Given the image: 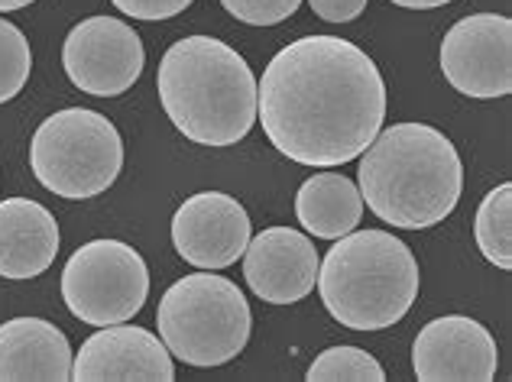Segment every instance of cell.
Masks as SVG:
<instances>
[{
	"label": "cell",
	"mask_w": 512,
	"mask_h": 382,
	"mask_svg": "<svg viewBox=\"0 0 512 382\" xmlns=\"http://www.w3.org/2000/svg\"><path fill=\"white\" fill-rule=\"evenodd\" d=\"M256 120L269 143L299 166H344L383 130V75L341 36L295 39L256 81Z\"/></svg>",
	"instance_id": "obj_1"
},
{
	"label": "cell",
	"mask_w": 512,
	"mask_h": 382,
	"mask_svg": "<svg viewBox=\"0 0 512 382\" xmlns=\"http://www.w3.org/2000/svg\"><path fill=\"white\" fill-rule=\"evenodd\" d=\"M357 188L383 224L425 230L448 217L464 191L454 143L428 124H393L360 153Z\"/></svg>",
	"instance_id": "obj_2"
},
{
	"label": "cell",
	"mask_w": 512,
	"mask_h": 382,
	"mask_svg": "<svg viewBox=\"0 0 512 382\" xmlns=\"http://www.w3.org/2000/svg\"><path fill=\"white\" fill-rule=\"evenodd\" d=\"M159 101L185 140L234 146L256 124V78L234 46L185 36L166 49L156 75Z\"/></svg>",
	"instance_id": "obj_3"
},
{
	"label": "cell",
	"mask_w": 512,
	"mask_h": 382,
	"mask_svg": "<svg viewBox=\"0 0 512 382\" xmlns=\"http://www.w3.org/2000/svg\"><path fill=\"white\" fill-rule=\"evenodd\" d=\"M419 259L386 230H350L318 263V292L328 315L350 331H383L419 298Z\"/></svg>",
	"instance_id": "obj_4"
},
{
	"label": "cell",
	"mask_w": 512,
	"mask_h": 382,
	"mask_svg": "<svg viewBox=\"0 0 512 382\" xmlns=\"http://www.w3.org/2000/svg\"><path fill=\"white\" fill-rule=\"evenodd\" d=\"M250 305L231 279L201 269L172 282L156 311L159 340L188 366H224L250 340Z\"/></svg>",
	"instance_id": "obj_5"
},
{
	"label": "cell",
	"mask_w": 512,
	"mask_h": 382,
	"mask_svg": "<svg viewBox=\"0 0 512 382\" xmlns=\"http://www.w3.org/2000/svg\"><path fill=\"white\" fill-rule=\"evenodd\" d=\"M30 169L36 182L59 198H98L124 169V140L104 114L65 107L33 133Z\"/></svg>",
	"instance_id": "obj_6"
},
{
	"label": "cell",
	"mask_w": 512,
	"mask_h": 382,
	"mask_svg": "<svg viewBox=\"0 0 512 382\" xmlns=\"http://www.w3.org/2000/svg\"><path fill=\"white\" fill-rule=\"evenodd\" d=\"M150 295V269L124 240H91L62 269V298L72 315L91 324H124L140 315Z\"/></svg>",
	"instance_id": "obj_7"
},
{
	"label": "cell",
	"mask_w": 512,
	"mask_h": 382,
	"mask_svg": "<svg viewBox=\"0 0 512 382\" xmlns=\"http://www.w3.org/2000/svg\"><path fill=\"white\" fill-rule=\"evenodd\" d=\"M65 75L91 98H117L143 75L146 52L133 26L117 17H88L62 43Z\"/></svg>",
	"instance_id": "obj_8"
},
{
	"label": "cell",
	"mask_w": 512,
	"mask_h": 382,
	"mask_svg": "<svg viewBox=\"0 0 512 382\" xmlns=\"http://www.w3.org/2000/svg\"><path fill=\"white\" fill-rule=\"evenodd\" d=\"M441 72L457 94L477 101L506 98L512 91V20L500 13L457 20L444 33Z\"/></svg>",
	"instance_id": "obj_9"
},
{
	"label": "cell",
	"mask_w": 512,
	"mask_h": 382,
	"mask_svg": "<svg viewBox=\"0 0 512 382\" xmlns=\"http://www.w3.org/2000/svg\"><path fill=\"white\" fill-rule=\"evenodd\" d=\"M253 237L250 214L224 191H198L172 217V247L198 269H227L244 256Z\"/></svg>",
	"instance_id": "obj_10"
},
{
	"label": "cell",
	"mask_w": 512,
	"mask_h": 382,
	"mask_svg": "<svg viewBox=\"0 0 512 382\" xmlns=\"http://www.w3.org/2000/svg\"><path fill=\"white\" fill-rule=\"evenodd\" d=\"M496 366L493 334L464 315L428 321L412 344V370L422 382H490Z\"/></svg>",
	"instance_id": "obj_11"
},
{
	"label": "cell",
	"mask_w": 512,
	"mask_h": 382,
	"mask_svg": "<svg viewBox=\"0 0 512 382\" xmlns=\"http://www.w3.org/2000/svg\"><path fill=\"white\" fill-rule=\"evenodd\" d=\"M72 379H140V382H172L175 363L166 344L153 331L137 324H107L91 334L82 350L72 357Z\"/></svg>",
	"instance_id": "obj_12"
},
{
	"label": "cell",
	"mask_w": 512,
	"mask_h": 382,
	"mask_svg": "<svg viewBox=\"0 0 512 382\" xmlns=\"http://www.w3.org/2000/svg\"><path fill=\"white\" fill-rule=\"evenodd\" d=\"M318 250L292 227H269L250 237L244 250V276L256 298L269 305H295L318 282Z\"/></svg>",
	"instance_id": "obj_13"
},
{
	"label": "cell",
	"mask_w": 512,
	"mask_h": 382,
	"mask_svg": "<svg viewBox=\"0 0 512 382\" xmlns=\"http://www.w3.org/2000/svg\"><path fill=\"white\" fill-rule=\"evenodd\" d=\"M59 224L49 208L33 198L0 201V276L36 279L56 263Z\"/></svg>",
	"instance_id": "obj_14"
},
{
	"label": "cell",
	"mask_w": 512,
	"mask_h": 382,
	"mask_svg": "<svg viewBox=\"0 0 512 382\" xmlns=\"http://www.w3.org/2000/svg\"><path fill=\"white\" fill-rule=\"evenodd\" d=\"M72 357L69 337L43 318L0 324V382H65L72 379Z\"/></svg>",
	"instance_id": "obj_15"
},
{
	"label": "cell",
	"mask_w": 512,
	"mask_h": 382,
	"mask_svg": "<svg viewBox=\"0 0 512 382\" xmlns=\"http://www.w3.org/2000/svg\"><path fill=\"white\" fill-rule=\"evenodd\" d=\"M295 217L318 240H338L350 234L363 217L357 182H350L341 172H315L295 195Z\"/></svg>",
	"instance_id": "obj_16"
},
{
	"label": "cell",
	"mask_w": 512,
	"mask_h": 382,
	"mask_svg": "<svg viewBox=\"0 0 512 382\" xmlns=\"http://www.w3.org/2000/svg\"><path fill=\"white\" fill-rule=\"evenodd\" d=\"M474 237L480 253L496 269H512V185L503 182L480 201L474 217Z\"/></svg>",
	"instance_id": "obj_17"
},
{
	"label": "cell",
	"mask_w": 512,
	"mask_h": 382,
	"mask_svg": "<svg viewBox=\"0 0 512 382\" xmlns=\"http://www.w3.org/2000/svg\"><path fill=\"white\" fill-rule=\"evenodd\" d=\"M308 382H334V379H350V382H383L386 370L376 363L367 350L360 347H331L305 370Z\"/></svg>",
	"instance_id": "obj_18"
},
{
	"label": "cell",
	"mask_w": 512,
	"mask_h": 382,
	"mask_svg": "<svg viewBox=\"0 0 512 382\" xmlns=\"http://www.w3.org/2000/svg\"><path fill=\"white\" fill-rule=\"evenodd\" d=\"M33 72V52L20 26L0 17V104L13 101L30 81Z\"/></svg>",
	"instance_id": "obj_19"
},
{
	"label": "cell",
	"mask_w": 512,
	"mask_h": 382,
	"mask_svg": "<svg viewBox=\"0 0 512 382\" xmlns=\"http://www.w3.org/2000/svg\"><path fill=\"white\" fill-rule=\"evenodd\" d=\"M221 4L231 17L247 26H276L289 20L302 7V0H221Z\"/></svg>",
	"instance_id": "obj_20"
},
{
	"label": "cell",
	"mask_w": 512,
	"mask_h": 382,
	"mask_svg": "<svg viewBox=\"0 0 512 382\" xmlns=\"http://www.w3.org/2000/svg\"><path fill=\"white\" fill-rule=\"evenodd\" d=\"M111 4L124 13V17H133V20H172L179 17L182 10H188L195 4V0H111Z\"/></svg>",
	"instance_id": "obj_21"
},
{
	"label": "cell",
	"mask_w": 512,
	"mask_h": 382,
	"mask_svg": "<svg viewBox=\"0 0 512 382\" xmlns=\"http://www.w3.org/2000/svg\"><path fill=\"white\" fill-rule=\"evenodd\" d=\"M315 10V17L328 23H350L367 10V0H308Z\"/></svg>",
	"instance_id": "obj_22"
},
{
	"label": "cell",
	"mask_w": 512,
	"mask_h": 382,
	"mask_svg": "<svg viewBox=\"0 0 512 382\" xmlns=\"http://www.w3.org/2000/svg\"><path fill=\"white\" fill-rule=\"evenodd\" d=\"M389 4L406 7V10H435V7L451 4V0H389Z\"/></svg>",
	"instance_id": "obj_23"
},
{
	"label": "cell",
	"mask_w": 512,
	"mask_h": 382,
	"mask_svg": "<svg viewBox=\"0 0 512 382\" xmlns=\"http://www.w3.org/2000/svg\"><path fill=\"white\" fill-rule=\"evenodd\" d=\"M33 0H0V13H10V10H23L30 7Z\"/></svg>",
	"instance_id": "obj_24"
}]
</instances>
